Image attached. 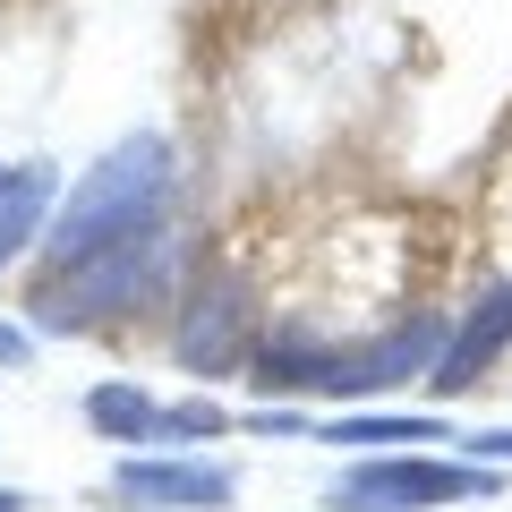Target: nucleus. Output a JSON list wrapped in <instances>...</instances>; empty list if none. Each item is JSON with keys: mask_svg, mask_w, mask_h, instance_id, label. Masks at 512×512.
<instances>
[{"mask_svg": "<svg viewBox=\"0 0 512 512\" xmlns=\"http://www.w3.org/2000/svg\"><path fill=\"white\" fill-rule=\"evenodd\" d=\"M86 419L103 427V436H128V444H137V436H154V419H163V410H154L146 393H128V384H103V393L86 402Z\"/></svg>", "mask_w": 512, "mask_h": 512, "instance_id": "7", "label": "nucleus"}, {"mask_svg": "<svg viewBox=\"0 0 512 512\" xmlns=\"http://www.w3.org/2000/svg\"><path fill=\"white\" fill-rule=\"evenodd\" d=\"M154 427H171V436H222V410L214 402H180V410H163Z\"/></svg>", "mask_w": 512, "mask_h": 512, "instance_id": "9", "label": "nucleus"}, {"mask_svg": "<svg viewBox=\"0 0 512 512\" xmlns=\"http://www.w3.org/2000/svg\"><path fill=\"white\" fill-rule=\"evenodd\" d=\"M163 197H171V154H163V137L120 146L103 171L77 180L69 205H60V222H52V265H86V256L120 248L128 231H154V222H163Z\"/></svg>", "mask_w": 512, "mask_h": 512, "instance_id": "1", "label": "nucleus"}, {"mask_svg": "<svg viewBox=\"0 0 512 512\" xmlns=\"http://www.w3.org/2000/svg\"><path fill=\"white\" fill-rule=\"evenodd\" d=\"M470 453H495V461H512V436H470Z\"/></svg>", "mask_w": 512, "mask_h": 512, "instance_id": "10", "label": "nucleus"}, {"mask_svg": "<svg viewBox=\"0 0 512 512\" xmlns=\"http://www.w3.org/2000/svg\"><path fill=\"white\" fill-rule=\"evenodd\" d=\"M239 325H248V308H239L231 282L197 291V299H188V325H180V359L188 367H231L239 359Z\"/></svg>", "mask_w": 512, "mask_h": 512, "instance_id": "4", "label": "nucleus"}, {"mask_svg": "<svg viewBox=\"0 0 512 512\" xmlns=\"http://www.w3.org/2000/svg\"><path fill=\"white\" fill-rule=\"evenodd\" d=\"M120 495L128 504H231V478L222 470H180V461H128Z\"/></svg>", "mask_w": 512, "mask_h": 512, "instance_id": "5", "label": "nucleus"}, {"mask_svg": "<svg viewBox=\"0 0 512 512\" xmlns=\"http://www.w3.org/2000/svg\"><path fill=\"white\" fill-rule=\"evenodd\" d=\"M43 171H18V180L0 188V265H9V256L26 248V231H35V214H43Z\"/></svg>", "mask_w": 512, "mask_h": 512, "instance_id": "6", "label": "nucleus"}, {"mask_svg": "<svg viewBox=\"0 0 512 512\" xmlns=\"http://www.w3.org/2000/svg\"><path fill=\"white\" fill-rule=\"evenodd\" d=\"M487 470H453V461H367L359 478L333 487V504H461V495H487Z\"/></svg>", "mask_w": 512, "mask_h": 512, "instance_id": "2", "label": "nucleus"}, {"mask_svg": "<svg viewBox=\"0 0 512 512\" xmlns=\"http://www.w3.org/2000/svg\"><path fill=\"white\" fill-rule=\"evenodd\" d=\"M504 342H512V291H487V299H478V316L453 333V342H444V359H436V393H470L478 367H487Z\"/></svg>", "mask_w": 512, "mask_h": 512, "instance_id": "3", "label": "nucleus"}, {"mask_svg": "<svg viewBox=\"0 0 512 512\" xmlns=\"http://www.w3.org/2000/svg\"><path fill=\"white\" fill-rule=\"evenodd\" d=\"M436 436V419H342L333 427V444H419Z\"/></svg>", "mask_w": 512, "mask_h": 512, "instance_id": "8", "label": "nucleus"}]
</instances>
